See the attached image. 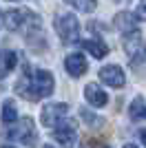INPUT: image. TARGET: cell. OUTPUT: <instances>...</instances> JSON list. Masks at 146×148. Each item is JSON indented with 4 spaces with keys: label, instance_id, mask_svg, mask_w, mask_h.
Segmentation results:
<instances>
[{
    "label": "cell",
    "instance_id": "17",
    "mask_svg": "<svg viewBox=\"0 0 146 148\" xmlns=\"http://www.w3.org/2000/svg\"><path fill=\"white\" fill-rule=\"evenodd\" d=\"M91 146H93V148H109L106 144H97V146H95V144H91Z\"/></svg>",
    "mask_w": 146,
    "mask_h": 148
},
{
    "label": "cell",
    "instance_id": "13",
    "mask_svg": "<svg viewBox=\"0 0 146 148\" xmlns=\"http://www.w3.org/2000/svg\"><path fill=\"white\" fill-rule=\"evenodd\" d=\"M16 62H18V58L13 51H0V77H5L16 66Z\"/></svg>",
    "mask_w": 146,
    "mask_h": 148
},
{
    "label": "cell",
    "instance_id": "2",
    "mask_svg": "<svg viewBox=\"0 0 146 148\" xmlns=\"http://www.w3.org/2000/svg\"><path fill=\"white\" fill-rule=\"evenodd\" d=\"M55 31L62 38V42H75L80 33V22L73 13H60L55 18Z\"/></svg>",
    "mask_w": 146,
    "mask_h": 148
},
{
    "label": "cell",
    "instance_id": "18",
    "mask_svg": "<svg viewBox=\"0 0 146 148\" xmlns=\"http://www.w3.org/2000/svg\"><path fill=\"white\" fill-rule=\"evenodd\" d=\"M124 148H137V146H135V144H126Z\"/></svg>",
    "mask_w": 146,
    "mask_h": 148
},
{
    "label": "cell",
    "instance_id": "20",
    "mask_svg": "<svg viewBox=\"0 0 146 148\" xmlns=\"http://www.w3.org/2000/svg\"><path fill=\"white\" fill-rule=\"evenodd\" d=\"M2 148H13V146H2Z\"/></svg>",
    "mask_w": 146,
    "mask_h": 148
},
{
    "label": "cell",
    "instance_id": "1",
    "mask_svg": "<svg viewBox=\"0 0 146 148\" xmlns=\"http://www.w3.org/2000/svg\"><path fill=\"white\" fill-rule=\"evenodd\" d=\"M11 126V124H9ZM7 137L13 139V142H22L27 146H33L36 144V126H33V119L31 117H24L18 122V126H11V128L7 130Z\"/></svg>",
    "mask_w": 146,
    "mask_h": 148
},
{
    "label": "cell",
    "instance_id": "8",
    "mask_svg": "<svg viewBox=\"0 0 146 148\" xmlns=\"http://www.w3.org/2000/svg\"><path fill=\"white\" fill-rule=\"evenodd\" d=\"M31 16V11H27V9H11V11H7V16H5V25H7V29L9 31H18V29H22L24 25H27V18Z\"/></svg>",
    "mask_w": 146,
    "mask_h": 148
},
{
    "label": "cell",
    "instance_id": "11",
    "mask_svg": "<svg viewBox=\"0 0 146 148\" xmlns=\"http://www.w3.org/2000/svg\"><path fill=\"white\" fill-rule=\"evenodd\" d=\"M80 44H82V49L89 51V53H91L93 58H97V60H100V58H104L106 53H109V47H106V44H104L100 38H95V40H82Z\"/></svg>",
    "mask_w": 146,
    "mask_h": 148
},
{
    "label": "cell",
    "instance_id": "7",
    "mask_svg": "<svg viewBox=\"0 0 146 148\" xmlns=\"http://www.w3.org/2000/svg\"><path fill=\"white\" fill-rule=\"evenodd\" d=\"M67 108L69 106L62 102V104H49L42 108V124L44 126H55L64 115H67Z\"/></svg>",
    "mask_w": 146,
    "mask_h": 148
},
{
    "label": "cell",
    "instance_id": "19",
    "mask_svg": "<svg viewBox=\"0 0 146 148\" xmlns=\"http://www.w3.org/2000/svg\"><path fill=\"white\" fill-rule=\"evenodd\" d=\"M42 148H53V146H51V144H47V146H42Z\"/></svg>",
    "mask_w": 146,
    "mask_h": 148
},
{
    "label": "cell",
    "instance_id": "3",
    "mask_svg": "<svg viewBox=\"0 0 146 148\" xmlns=\"http://www.w3.org/2000/svg\"><path fill=\"white\" fill-rule=\"evenodd\" d=\"M31 86H33V91H36L38 99L40 97H49L51 93H53V86H55V82H53V75L49 73V71H36V73L31 75Z\"/></svg>",
    "mask_w": 146,
    "mask_h": 148
},
{
    "label": "cell",
    "instance_id": "6",
    "mask_svg": "<svg viewBox=\"0 0 146 148\" xmlns=\"http://www.w3.org/2000/svg\"><path fill=\"white\" fill-rule=\"evenodd\" d=\"M100 80H102L106 86L122 88V86H124V82H126V77H124V71H122L120 66L109 64V66H102V69H100Z\"/></svg>",
    "mask_w": 146,
    "mask_h": 148
},
{
    "label": "cell",
    "instance_id": "10",
    "mask_svg": "<svg viewBox=\"0 0 146 148\" xmlns=\"http://www.w3.org/2000/svg\"><path fill=\"white\" fill-rule=\"evenodd\" d=\"M84 97H86V102H89L91 106H95V108H100V106H104L106 102H109L106 93H104L102 88L97 86V84H86V88H84Z\"/></svg>",
    "mask_w": 146,
    "mask_h": 148
},
{
    "label": "cell",
    "instance_id": "15",
    "mask_svg": "<svg viewBox=\"0 0 146 148\" xmlns=\"http://www.w3.org/2000/svg\"><path fill=\"white\" fill-rule=\"evenodd\" d=\"M131 119H135V122L144 119V97L133 99V104H131Z\"/></svg>",
    "mask_w": 146,
    "mask_h": 148
},
{
    "label": "cell",
    "instance_id": "9",
    "mask_svg": "<svg viewBox=\"0 0 146 148\" xmlns=\"http://www.w3.org/2000/svg\"><path fill=\"white\" fill-rule=\"evenodd\" d=\"M64 69H67L73 77H80V75L86 73V58L80 56V53H71V56H67V60H64Z\"/></svg>",
    "mask_w": 146,
    "mask_h": 148
},
{
    "label": "cell",
    "instance_id": "4",
    "mask_svg": "<svg viewBox=\"0 0 146 148\" xmlns=\"http://www.w3.org/2000/svg\"><path fill=\"white\" fill-rule=\"evenodd\" d=\"M124 49H126L128 58L133 62H142V56H144V38H142V31L133 29L124 33Z\"/></svg>",
    "mask_w": 146,
    "mask_h": 148
},
{
    "label": "cell",
    "instance_id": "5",
    "mask_svg": "<svg viewBox=\"0 0 146 148\" xmlns=\"http://www.w3.org/2000/svg\"><path fill=\"white\" fill-rule=\"evenodd\" d=\"M55 126H60V128L53 130V137L55 142H60L62 148H73L75 139H78V128H75V122H64V124H55Z\"/></svg>",
    "mask_w": 146,
    "mask_h": 148
},
{
    "label": "cell",
    "instance_id": "12",
    "mask_svg": "<svg viewBox=\"0 0 146 148\" xmlns=\"http://www.w3.org/2000/svg\"><path fill=\"white\" fill-rule=\"evenodd\" d=\"M135 16L131 11H120L115 16V20H113V25H115V29H120L122 33H128V31H133L135 29Z\"/></svg>",
    "mask_w": 146,
    "mask_h": 148
},
{
    "label": "cell",
    "instance_id": "16",
    "mask_svg": "<svg viewBox=\"0 0 146 148\" xmlns=\"http://www.w3.org/2000/svg\"><path fill=\"white\" fill-rule=\"evenodd\" d=\"M64 2L73 5L78 11H84V13H89V11L95 9V0H64Z\"/></svg>",
    "mask_w": 146,
    "mask_h": 148
},
{
    "label": "cell",
    "instance_id": "14",
    "mask_svg": "<svg viewBox=\"0 0 146 148\" xmlns=\"http://www.w3.org/2000/svg\"><path fill=\"white\" fill-rule=\"evenodd\" d=\"M0 119L9 126L18 119V111H16V104H13V99H7L5 104H2V111H0Z\"/></svg>",
    "mask_w": 146,
    "mask_h": 148
}]
</instances>
